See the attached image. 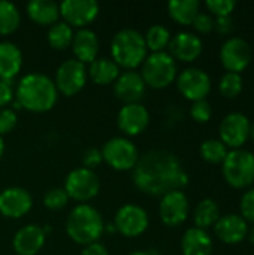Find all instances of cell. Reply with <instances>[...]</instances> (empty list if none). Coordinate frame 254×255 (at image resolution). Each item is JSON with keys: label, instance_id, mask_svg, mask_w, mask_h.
I'll list each match as a JSON object with an SVG mask.
<instances>
[{"label": "cell", "instance_id": "1", "mask_svg": "<svg viewBox=\"0 0 254 255\" xmlns=\"http://www.w3.org/2000/svg\"><path fill=\"white\" fill-rule=\"evenodd\" d=\"M132 181L141 193L163 197L171 191H183L189 184V175L177 155L169 151L153 149L139 157L132 170Z\"/></svg>", "mask_w": 254, "mask_h": 255}, {"label": "cell", "instance_id": "2", "mask_svg": "<svg viewBox=\"0 0 254 255\" xmlns=\"http://www.w3.org/2000/svg\"><path fill=\"white\" fill-rule=\"evenodd\" d=\"M16 103L34 114H43L57 103L58 91L54 81L43 73H28L16 85Z\"/></svg>", "mask_w": 254, "mask_h": 255}, {"label": "cell", "instance_id": "3", "mask_svg": "<svg viewBox=\"0 0 254 255\" xmlns=\"http://www.w3.org/2000/svg\"><path fill=\"white\" fill-rule=\"evenodd\" d=\"M103 230L105 224L102 215L97 209L85 203L75 206L66 220L67 236L75 244L82 247L99 242L100 236L103 235Z\"/></svg>", "mask_w": 254, "mask_h": 255}, {"label": "cell", "instance_id": "4", "mask_svg": "<svg viewBox=\"0 0 254 255\" xmlns=\"http://www.w3.org/2000/svg\"><path fill=\"white\" fill-rule=\"evenodd\" d=\"M144 34L135 28H123L115 33L111 42V55L118 67L133 70L147 58Z\"/></svg>", "mask_w": 254, "mask_h": 255}, {"label": "cell", "instance_id": "5", "mask_svg": "<svg viewBox=\"0 0 254 255\" xmlns=\"http://www.w3.org/2000/svg\"><path fill=\"white\" fill-rule=\"evenodd\" d=\"M177 63L169 52H151L142 63L141 76L145 85L162 90L177 79Z\"/></svg>", "mask_w": 254, "mask_h": 255}, {"label": "cell", "instance_id": "6", "mask_svg": "<svg viewBox=\"0 0 254 255\" xmlns=\"http://www.w3.org/2000/svg\"><path fill=\"white\" fill-rule=\"evenodd\" d=\"M222 164L223 176L231 187L243 190L254 182V154L252 151L243 148L232 149Z\"/></svg>", "mask_w": 254, "mask_h": 255}, {"label": "cell", "instance_id": "7", "mask_svg": "<svg viewBox=\"0 0 254 255\" xmlns=\"http://www.w3.org/2000/svg\"><path fill=\"white\" fill-rule=\"evenodd\" d=\"M102 151L103 161L115 170H133L139 160L138 148L126 137H112L105 142Z\"/></svg>", "mask_w": 254, "mask_h": 255}, {"label": "cell", "instance_id": "8", "mask_svg": "<svg viewBox=\"0 0 254 255\" xmlns=\"http://www.w3.org/2000/svg\"><path fill=\"white\" fill-rule=\"evenodd\" d=\"M100 181L94 170L87 167L73 169L64 182V191L67 193L69 199L76 202H88L99 194Z\"/></svg>", "mask_w": 254, "mask_h": 255}, {"label": "cell", "instance_id": "9", "mask_svg": "<svg viewBox=\"0 0 254 255\" xmlns=\"http://www.w3.org/2000/svg\"><path fill=\"white\" fill-rule=\"evenodd\" d=\"M87 75L88 73L85 64H82L75 58H69L63 61L55 72V79H54L55 88L63 96L72 97L84 88L87 82Z\"/></svg>", "mask_w": 254, "mask_h": 255}, {"label": "cell", "instance_id": "10", "mask_svg": "<svg viewBox=\"0 0 254 255\" xmlns=\"http://www.w3.org/2000/svg\"><path fill=\"white\" fill-rule=\"evenodd\" d=\"M177 87L187 100H207L211 91V78L199 67H189L177 75Z\"/></svg>", "mask_w": 254, "mask_h": 255}, {"label": "cell", "instance_id": "11", "mask_svg": "<svg viewBox=\"0 0 254 255\" xmlns=\"http://www.w3.org/2000/svg\"><path fill=\"white\" fill-rule=\"evenodd\" d=\"M114 227L126 238L141 236L148 229V214L144 208L127 203L121 206L114 218Z\"/></svg>", "mask_w": 254, "mask_h": 255}, {"label": "cell", "instance_id": "12", "mask_svg": "<svg viewBox=\"0 0 254 255\" xmlns=\"http://www.w3.org/2000/svg\"><path fill=\"white\" fill-rule=\"evenodd\" d=\"M219 133L226 146L240 149L250 137V120L241 112H231L222 120Z\"/></svg>", "mask_w": 254, "mask_h": 255}, {"label": "cell", "instance_id": "13", "mask_svg": "<svg viewBox=\"0 0 254 255\" xmlns=\"http://www.w3.org/2000/svg\"><path fill=\"white\" fill-rule=\"evenodd\" d=\"M58 6L60 16L72 28H84L99 15V4L94 0H64Z\"/></svg>", "mask_w": 254, "mask_h": 255}, {"label": "cell", "instance_id": "14", "mask_svg": "<svg viewBox=\"0 0 254 255\" xmlns=\"http://www.w3.org/2000/svg\"><path fill=\"white\" fill-rule=\"evenodd\" d=\"M220 61L228 72L240 73L252 61V48L243 37H229L220 48Z\"/></svg>", "mask_w": 254, "mask_h": 255}, {"label": "cell", "instance_id": "15", "mask_svg": "<svg viewBox=\"0 0 254 255\" xmlns=\"http://www.w3.org/2000/svg\"><path fill=\"white\" fill-rule=\"evenodd\" d=\"M160 220L168 227H177L187 220L189 215V199L187 196L177 190L165 194L159 205Z\"/></svg>", "mask_w": 254, "mask_h": 255}, {"label": "cell", "instance_id": "16", "mask_svg": "<svg viewBox=\"0 0 254 255\" xmlns=\"http://www.w3.org/2000/svg\"><path fill=\"white\" fill-rule=\"evenodd\" d=\"M33 205L30 193L21 187H9L0 193V214L6 218L24 217Z\"/></svg>", "mask_w": 254, "mask_h": 255}, {"label": "cell", "instance_id": "17", "mask_svg": "<svg viewBox=\"0 0 254 255\" xmlns=\"http://www.w3.org/2000/svg\"><path fill=\"white\" fill-rule=\"evenodd\" d=\"M145 82L141 73L135 70H126L120 73L117 81L114 82V94L118 100L126 105L139 103L145 94Z\"/></svg>", "mask_w": 254, "mask_h": 255}, {"label": "cell", "instance_id": "18", "mask_svg": "<svg viewBox=\"0 0 254 255\" xmlns=\"http://www.w3.org/2000/svg\"><path fill=\"white\" fill-rule=\"evenodd\" d=\"M118 128L127 136L141 134L150 124V114L141 103L124 105L117 115Z\"/></svg>", "mask_w": 254, "mask_h": 255}, {"label": "cell", "instance_id": "19", "mask_svg": "<svg viewBox=\"0 0 254 255\" xmlns=\"http://www.w3.org/2000/svg\"><path fill=\"white\" fill-rule=\"evenodd\" d=\"M202 40L190 31H180L169 42V54L174 60L192 63L202 54Z\"/></svg>", "mask_w": 254, "mask_h": 255}, {"label": "cell", "instance_id": "20", "mask_svg": "<svg viewBox=\"0 0 254 255\" xmlns=\"http://www.w3.org/2000/svg\"><path fill=\"white\" fill-rule=\"evenodd\" d=\"M214 232L223 244L237 245L247 238L249 226L241 215L228 214L219 218V221L214 224Z\"/></svg>", "mask_w": 254, "mask_h": 255}, {"label": "cell", "instance_id": "21", "mask_svg": "<svg viewBox=\"0 0 254 255\" xmlns=\"http://www.w3.org/2000/svg\"><path fill=\"white\" fill-rule=\"evenodd\" d=\"M45 244V230L36 224L19 229L12 241L13 251L18 255H36Z\"/></svg>", "mask_w": 254, "mask_h": 255}, {"label": "cell", "instance_id": "22", "mask_svg": "<svg viewBox=\"0 0 254 255\" xmlns=\"http://www.w3.org/2000/svg\"><path fill=\"white\" fill-rule=\"evenodd\" d=\"M72 51L75 60L81 61L82 64L91 63L97 58L99 52V39L96 33L90 28H81L73 34L72 40Z\"/></svg>", "mask_w": 254, "mask_h": 255}, {"label": "cell", "instance_id": "23", "mask_svg": "<svg viewBox=\"0 0 254 255\" xmlns=\"http://www.w3.org/2000/svg\"><path fill=\"white\" fill-rule=\"evenodd\" d=\"M22 67V52L12 42H0V81L12 82Z\"/></svg>", "mask_w": 254, "mask_h": 255}, {"label": "cell", "instance_id": "24", "mask_svg": "<svg viewBox=\"0 0 254 255\" xmlns=\"http://www.w3.org/2000/svg\"><path fill=\"white\" fill-rule=\"evenodd\" d=\"M183 255H211L213 254V241L207 230L192 227L186 230L181 239Z\"/></svg>", "mask_w": 254, "mask_h": 255}, {"label": "cell", "instance_id": "25", "mask_svg": "<svg viewBox=\"0 0 254 255\" xmlns=\"http://www.w3.org/2000/svg\"><path fill=\"white\" fill-rule=\"evenodd\" d=\"M28 18L39 25H52L60 21V6L52 0H31L27 3Z\"/></svg>", "mask_w": 254, "mask_h": 255}, {"label": "cell", "instance_id": "26", "mask_svg": "<svg viewBox=\"0 0 254 255\" xmlns=\"http://www.w3.org/2000/svg\"><path fill=\"white\" fill-rule=\"evenodd\" d=\"M91 81L97 85H109L117 81L120 76V67L112 58L99 57L94 61L90 63V67L87 70Z\"/></svg>", "mask_w": 254, "mask_h": 255}, {"label": "cell", "instance_id": "27", "mask_svg": "<svg viewBox=\"0 0 254 255\" xmlns=\"http://www.w3.org/2000/svg\"><path fill=\"white\" fill-rule=\"evenodd\" d=\"M199 7L201 3L198 0H172L168 3V13L175 22L192 25L199 13Z\"/></svg>", "mask_w": 254, "mask_h": 255}, {"label": "cell", "instance_id": "28", "mask_svg": "<svg viewBox=\"0 0 254 255\" xmlns=\"http://www.w3.org/2000/svg\"><path fill=\"white\" fill-rule=\"evenodd\" d=\"M219 218H220V209H219V205L216 200L204 199L196 205L193 220H195V224L198 229L207 230L210 227H214V224L219 221Z\"/></svg>", "mask_w": 254, "mask_h": 255}, {"label": "cell", "instance_id": "29", "mask_svg": "<svg viewBox=\"0 0 254 255\" xmlns=\"http://www.w3.org/2000/svg\"><path fill=\"white\" fill-rule=\"evenodd\" d=\"M21 22V15L18 7L7 1V0H0V34L7 36L13 33Z\"/></svg>", "mask_w": 254, "mask_h": 255}, {"label": "cell", "instance_id": "30", "mask_svg": "<svg viewBox=\"0 0 254 255\" xmlns=\"http://www.w3.org/2000/svg\"><path fill=\"white\" fill-rule=\"evenodd\" d=\"M73 28L64 21H57L48 30V42L54 49H66L72 45Z\"/></svg>", "mask_w": 254, "mask_h": 255}, {"label": "cell", "instance_id": "31", "mask_svg": "<svg viewBox=\"0 0 254 255\" xmlns=\"http://www.w3.org/2000/svg\"><path fill=\"white\" fill-rule=\"evenodd\" d=\"M144 39L147 49L153 52H162L171 42V31L162 24H154L147 30Z\"/></svg>", "mask_w": 254, "mask_h": 255}, {"label": "cell", "instance_id": "32", "mask_svg": "<svg viewBox=\"0 0 254 255\" xmlns=\"http://www.w3.org/2000/svg\"><path fill=\"white\" fill-rule=\"evenodd\" d=\"M201 155L207 163L222 164L228 155V148L220 139H207L201 143Z\"/></svg>", "mask_w": 254, "mask_h": 255}, {"label": "cell", "instance_id": "33", "mask_svg": "<svg viewBox=\"0 0 254 255\" xmlns=\"http://www.w3.org/2000/svg\"><path fill=\"white\" fill-rule=\"evenodd\" d=\"M243 88H244V82H243V76L240 73L226 72L219 82V90H220L222 96H225L226 99L238 97L241 94Z\"/></svg>", "mask_w": 254, "mask_h": 255}, {"label": "cell", "instance_id": "34", "mask_svg": "<svg viewBox=\"0 0 254 255\" xmlns=\"http://www.w3.org/2000/svg\"><path fill=\"white\" fill-rule=\"evenodd\" d=\"M67 202H69V196L64 191V188H51L43 196V205L51 211L63 209L67 205Z\"/></svg>", "mask_w": 254, "mask_h": 255}, {"label": "cell", "instance_id": "35", "mask_svg": "<svg viewBox=\"0 0 254 255\" xmlns=\"http://www.w3.org/2000/svg\"><path fill=\"white\" fill-rule=\"evenodd\" d=\"M207 7L211 13L219 16H231L234 9L237 7V3L234 0H208Z\"/></svg>", "mask_w": 254, "mask_h": 255}, {"label": "cell", "instance_id": "36", "mask_svg": "<svg viewBox=\"0 0 254 255\" xmlns=\"http://www.w3.org/2000/svg\"><path fill=\"white\" fill-rule=\"evenodd\" d=\"M190 115L196 123H208L211 115H213V108L207 100L193 102L192 109H190Z\"/></svg>", "mask_w": 254, "mask_h": 255}, {"label": "cell", "instance_id": "37", "mask_svg": "<svg viewBox=\"0 0 254 255\" xmlns=\"http://www.w3.org/2000/svg\"><path fill=\"white\" fill-rule=\"evenodd\" d=\"M240 209H241V217L246 221L254 223V188L247 190L243 194L241 203H240Z\"/></svg>", "mask_w": 254, "mask_h": 255}, {"label": "cell", "instance_id": "38", "mask_svg": "<svg viewBox=\"0 0 254 255\" xmlns=\"http://www.w3.org/2000/svg\"><path fill=\"white\" fill-rule=\"evenodd\" d=\"M16 126V112L9 108L0 109V136L9 133Z\"/></svg>", "mask_w": 254, "mask_h": 255}, {"label": "cell", "instance_id": "39", "mask_svg": "<svg viewBox=\"0 0 254 255\" xmlns=\"http://www.w3.org/2000/svg\"><path fill=\"white\" fill-rule=\"evenodd\" d=\"M192 25L195 27L196 31L207 34V33H210V31L214 30V19H213V16H211L210 13L199 12L198 16L195 18V21H193Z\"/></svg>", "mask_w": 254, "mask_h": 255}, {"label": "cell", "instance_id": "40", "mask_svg": "<svg viewBox=\"0 0 254 255\" xmlns=\"http://www.w3.org/2000/svg\"><path fill=\"white\" fill-rule=\"evenodd\" d=\"M102 161H103V157H102V151L99 148H88L82 154V164H84L82 167H87L90 170L97 167Z\"/></svg>", "mask_w": 254, "mask_h": 255}, {"label": "cell", "instance_id": "41", "mask_svg": "<svg viewBox=\"0 0 254 255\" xmlns=\"http://www.w3.org/2000/svg\"><path fill=\"white\" fill-rule=\"evenodd\" d=\"M214 30H217V33H220L223 36L231 34L234 31L232 16H219L217 19H214Z\"/></svg>", "mask_w": 254, "mask_h": 255}, {"label": "cell", "instance_id": "42", "mask_svg": "<svg viewBox=\"0 0 254 255\" xmlns=\"http://www.w3.org/2000/svg\"><path fill=\"white\" fill-rule=\"evenodd\" d=\"M13 99V90L10 82L0 81V109L6 108Z\"/></svg>", "mask_w": 254, "mask_h": 255}, {"label": "cell", "instance_id": "43", "mask_svg": "<svg viewBox=\"0 0 254 255\" xmlns=\"http://www.w3.org/2000/svg\"><path fill=\"white\" fill-rule=\"evenodd\" d=\"M81 255H109V253H108V250H106L105 245H102L99 242H94L91 245L84 247Z\"/></svg>", "mask_w": 254, "mask_h": 255}, {"label": "cell", "instance_id": "44", "mask_svg": "<svg viewBox=\"0 0 254 255\" xmlns=\"http://www.w3.org/2000/svg\"><path fill=\"white\" fill-rule=\"evenodd\" d=\"M3 152H4V140L3 136H0V158L3 157Z\"/></svg>", "mask_w": 254, "mask_h": 255}, {"label": "cell", "instance_id": "45", "mask_svg": "<svg viewBox=\"0 0 254 255\" xmlns=\"http://www.w3.org/2000/svg\"><path fill=\"white\" fill-rule=\"evenodd\" d=\"M249 241H250V244L254 247V226L252 227V230L249 232Z\"/></svg>", "mask_w": 254, "mask_h": 255}, {"label": "cell", "instance_id": "46", "mask_svg": "<svg viewBox=\"0 0 254 255\" xmlns=\"http://www.w3.org/2000/svg\"><path fill=\"white\" fill-rule=\"evenodd\" d=\"M129 255H153L151 253H147V251H135V253H132V254Z\"/></svg>", "mask_w": 254, "mask_h": 255}, {"label": "cell", "instance_id": "47", "mask_svg": "<svg viewBox=\"0 0 254 255\" xmlns=\"http://www.w3.org/2000/svg\"><path fill=\"white\" fill-rule=\"evenodd\" d=\"M250 137L254 140V121L250 123Z\"/></svg>", "mask_w": 254, "mask_h": 255}]
</instances>
